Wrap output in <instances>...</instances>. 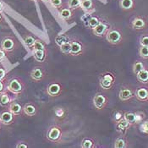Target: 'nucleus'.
<instances>
[{
  "label": "nucleus",
  "mask_w": 148,
  "mask_h": 148,
  "mask_svg": "<svg viewBox=\"0 0 148 148\" xmlns=\"http://www.w3.org/2000/svg\"><path fill=\"white\" fill-rule=\"evenodd\" d=\"M130 126L131 125L126 119H123L116 124V130L119 133H125Z\"/></svg>",
  "instance_id": "obj_16"
},
{
  "label": "nucleus",
  "mask_w": 148,
  "mask_h": 148,
  "mask_svg": "<svg viewBox=\"0 0 148 148\" xmlns=\"http://www.w3.org/2000/svg\"><path fill=\"white\" fill-rule=\"evenodd\" d=\"M23 113L25 115L29 116V117H33L37 113L36 107L35 106L34 104H32V103H26L23 107Z\"/></svg>",
  "instance_id": "obj_14"
},
{
  "label": "nucleus",
  "mask_w": 148,
  "mask_h": 148,
  "mask_svg": "<svg viewBox=\"0 0 148 148\" xmlns=\"http://www.w3.org/2000/svg\"><path fill=\"white\" fill-rule=\"evenodd\" d=\"M124 119V114H122L120 111H117L114 115V120L116 122V123H118L119 121H120L121 119Z\"/></svg>",
  "instance_id": "obj_35"
},
{
  "label": "nucleus",
  "mask_w": 148,
  "mask_h": 148,
  "mask_svg": "<svg viewBox=\"0 0 148 148\" xmlns=\"http://www.w3.org/2000/svg\"><path fill=\"white\" fill-rule=\"evenodd\" d=\"M127 147V142L124 137H119L116 139L114 142V147L115 148H125Z\"/></svg>",
  "instance_id": "obj_26"
},
{
  "label": "nucleus",
  "mask_w": 148,
  "mask_h": 148,
  "mask_svg": "<svg viewBox=\"0 0 148 148\" xmlns=\"http://www.w3.org/2000/svg\"><path fill=\"white\" fill-rule=\"evenodd\" d=\"M8 90L13 94L20 95L24 91V84L20 79H12L8 84Z\"/></svg>",
  "instance_id": "obj_2"
},
{
  "label": "nucleus",
  "mask_w": 148,
  "mask_h": 148,
  "mask_svg": "<svg viewBox=\"0 0 148 148\" xmlns=\"http://www.w3.org/2000/svg\"><path fill=\"white\" fill-rule=\"evenodd\" d=\"M59 47H60V51H61L62 53H64L65 55H69V54L70 55V52H71V43H70V42L61 45Z\"/></svg>",
  "instance_id": "obj_27"
},
{
  "label": "nucleus",
  "mask_w": 148,
  "mask_h": 148,
  "mask_svg": "<svg viewBox=\"0 0 148 148\" xmlns=\"http://www.w3.org/2000/svg\"><path fill=\"white\" fill-rule=\"evenodd\" d=\"M133 97H134L133 91L130 88H128V87L122 88L119 92V97L123 102H126V101L130 100Z\"/></svg>",
  "instance_id": "obj_10"
},
{
  "label": "nucleus",
  "mask_w": 148,
  "mask_h": 148,
  "mask_svg": "<svg viewBox=\"0 0 148 148\" xmlns=\"http://www.w3.org/2000/svg\"><path fill=\"white\" fill-rule=\"evenodd\" d=\"M145 67H144V64H143V63L142 62H140V61H136L134 64H133V73L135 74V75H137L138 73H140L142 69H144Z\"/></svg>",
  "instance_id": "obj_28"
},
{
  "label": "nucleus",
  "mask_w": 148,
  "mask_h": 148,
  "mask_svg": "<svg viewBox=\"0 0 148 148\" xmlns=\"http://www.w3.org/2000/svg\"><path fill=\"white\" fill-rule=\"evenodd\" d=\"M31 1H37V0H31Z\"/></svg>",
  "instance_id": "obj_46"
},
{
  "label": "nucleus",
  "mask_w": 148,
  "mask_h": 148,
  "mask_svg": "<svg viewBox=\"0 0 148 148\" xmlns=\"http://www.w3.org/2000/svg\"><path fill=\"white\" fill-rule=\"evenodd\" d=\"M4 91V85L2 80H0V94Z\"/></svg>",
  "instance_id": "obj_42"
},
{
  "label": "nucleus",
  "mask_w": 148,
  "mask_h": 148,
  "mask_svg": "<svg viewBox=\"0 0 148 148\" xmlns=\"http://www.w3.org/2000/svg\"><path fill=\"white\" fill-rule=\"evenodd\" d=\"M50 4L54 8H60L63 4L62 0H50Z\"/></svg>",
  "instance_id": "obj_36"
},
{
  "label": "nucleus",
  "mask_w": 148,
  "mask_h": 148,
  "mask_svg": "<svg viewBox=\"0 0 148 148\" xmlns=\"http://www.w3.org/2000/svg\"><path fill=\"white\" fill-rule=\"evenodd\" d=\"M140 46L148 47V36H143L140 39Z\"/></svg>",
  "instance_id": "obj_37"
},
{
  "label": "nucleus",
  "mask_w": 148,
  "mask_h": 148,
  "mask_svg": "<svg viewBox=\"0 0 148 148\" xmlns=\"http://www.w3.org/2000/svg\"><path fill=\"white\" fill-rule=\"evenodd\" d=\"M69 42V37L66 35H58L55 38V43L58 47H60V46L66 43V42Z\"/></svg>",
  "instance_id": "obj_24"
},
{
  "label": "nucleus",
  "mask_w": 148,
  "mask_h": 148,
  "mask_svg": "<svg viewBox=\"0 0 148 148\" xmlns=\"http://www.w3.org/2000/svg\"><path fill=\"white\" fill-rule=\"evenodd\" d=\"M141 130H142L144 133L148 134V120L145 121V122L142 124V125H141Z\"/></svg>",
  "instance_id": "obj_38"
},
{
  "label": "nucleus",
  "mask_w": 148,
  "mask_h": 148,
  "mask_svg": "<svg viewBox=\"0 0 148 148\" xmlns=\"http://www.w3.org/2000/svg\"><path fill=\"white\" fill-rule=\"evenodd\" d=\"M16 147L17 148H27L28 147V146H27V145H25V144H24L23 142H21V143H19V144L16 146Z\"/></svg>",
  "instance_id": "obj_41"
},
{
  "label": "nucleus",
  "mask_w": 148,
  "mask_h": 148,
  "mask_svg": "<svg viewBox=\"0 0 148 148\" xmlns=\"http://www.w3.org/2000/svg\"><path fill=\"white\" fill-rule=\"evenodd\" d=\"M106 39L107 41L112 44V45H116L121 42L122 41V34L119 31L116 29H112L108 30L107 34H106Z\"/></svg>",
  "instance_id": "obj_1"
},
{
  "label": "nucleus",
  "mask_w": 148,
  "mask_h": 148,
  "mask_svg": "<svg viewBox=\"0 0 148 148\" xmlns=\"http://www.w3.org/2000/svg\"><path fill=\"white\" fill-rule=\"evenodd\" d=\"M94 147V141L89 139V138H85L83 140H82V143H81V147L83 148H91Z\"/></svg>",
  "instance_id": "obj_30"
},
{
  "label": "nucleus",
  "mask_w": 148,
  "mask_h": 148,
  "mask_svg": "<svg viewBox=\"0 0 148 148\" xmlns=\"http://www.w3.org/2000/svg\"><path fill=\"white\" fill-rule=\"evenodd\" d=\"M146 26H147V22L141 17H136L131 21V27L135 30H142Z\"/></svg>",
  "instance_id": "obj_13"
},
{
  "label": "nucleus",
  "mask_w": 148,
  "mask_h": 148,
  "mask_svg": "<svg viewBox=\"0 0 148 148\" xmlns=\"http://www.w3.org/2000/svg\"><path fill=\"white\" fill-rule=\"evenodd\" d=\"M1 48L5 53H10L15 48V42L11 37H5L1 42Z\"/></svg>",
  "instance_id": "obj_6"
},
{
  "label": "nucleus",
  "mask_w": 148,
  "mask_h": 148,
  "mask_svg": "<svg viewBox=\"0 0 148 148\" xmlns=\"http://www.w3.org/2000/svg\"><path fill=\"white\" fill-rule=\"evenodd\" d=\"M10 103V97L6 92H2L0 94V105L3 107L8 106Z\"/></svg>",
  "instance_id": "obj_23"
},
{
  "label": "nucleus",
  "mask_w": 148,
  "mask_h": 148,
  "mask_svg": "<svg viewBox=\"0 0 148 148\" xmlns=\"http://www.w3.org/2000/svg\"><path fill=\"white\" fill-rule=\"evenodd\" d=\"M73 15V13L71 11V9L69 8H64V9H62L60 12H59V16L62 20H69L72 17Z\"/></svg>",
  "instance_id": "obj_20"
},
{
  "label": "nucleus",
  "mask_w": 148,
  "mask_h": 148,
  "mask_svg": "<svg viewBox=\"0 0 148 148\" xmlns=\"http://www.w3.org/2000/svg\"><path fill=\"white\" fill-rule=\"evenodd\" d=\"M71 43V52H70V55L72 56H78L82 53L83 52V46L80 43V42L77 41H73L70 42Z\"/></svg>",
  "instance_id": "obj_11"
},
{
  "label": "nucleus",
  "mask_w": 148,
  "mask_h": 148,
  "mask_svg": "<svg viewBox=\"0 0 148 148\" xmlns=\"http://www.w3.org/2000/svg\"><path fill=\"white\" fill-rule=\"evenodd\" d=\"M14 120V115L10 111L3 112L0 114V123L4 125H10Z\"/></svg>",
  "instance_id": "obj_9"
},
{
  "label": "nucleus",
  "mask_w": 148,
  "mask_h": 148,
  "mask_svg": "<svg viewBox=\"0 0 148 148\" xmlns=\"http://www.w3.org/2000/svg\"><path fill=\"white\" fill-rule=\"evenodd\" d=\"M9 111L11 112L14 116H19L22 114L23 108L20 103L13 102L9 104Z\"/></svg>",
  "instance_id": "obj_15"
},
{
  "label": "nucleus",
  "mask_w": 148,
  "mask_h": 148,
  "mask_svg": "<svg viewBox=\"0 0 148 148\" xmlns=\"http://www.w3.org/2000/svg\"><path fill=\"white\" fill-rule=\"evenodd\" d=\"M136 97L138 100H140L141 102L147 101L148 90L147 88H144V87L137 89L136 91Z\"/></svg>",
  "instance_id": "obj_17"
},
{
  "label": "nucleus",
  "mask_w": 148,
  "mask_h": 148,
  "mask_svg": "<svg viewBox=\"0 0 148 148\" xmlns=\"http://www.w3.org/2000/svg\"><path fill=\"white\" fill-rule=\"evenodd\" d=\"M139 55L143 59H148V47L140 46L139 48Z\"/></svg>",
  "instance_id": "obj_29"
},
{
  "label": "nucleus",
  "mask_w": 148,
  "mask_h": 148,
  "mask_svg": "<svg viewBox=\"0 0 148 148\" xmlns=\"http://www.w3.org/2000/svg\"><path fill=\"white\" fill-rule=\"evenodd\" d=\"M147 100H148V97H147Z\"/></svg>",
  "instance_id": "obj_47"
},
{
  "label": "nucleus",
  "mask_w": 148,
  "mask_h": 148,
  "mask_svg": "<svg viewBox=\"0 0 148 148\" xmlns=\"http://www.w3.org/2000/svg\"><path fill=\"white\" fill-rule=\"evenodd\" d=\"M35 41H36V39L33 36H26L24 38L25 44L28 47H32L33 45H34Z\"/></svg>",
  "instance_id": "obj_32"
},
{
  "label": "nucleus",
  "mask_w": 148,
  "mask_h": 148,
  "mask_svg": "<svg viewBox=\"0 0 148 148\" xmlns=\"http://www.w3.org/2000/svg\"><path fill=\"white\" fill-rule=\"evenodd\" d=\"M115 80V77L113 74L111 73H106L103 75H102L100 79V86L105 89V90H109L112 88L113 85Z\"/></svg>",
  "instance_id": "obj_3"
},
{
  "label": "nucleus",
  "mask_w": 148,
  "mask_h": 148,
  "mask_svg": "<svg viewBox=\"0 0 148 148\" xmlns=\"http://www.w3.org/2000/svg\"><path fill=\"white\" fill-rule=\"evenodd\" d=\"M80 7L86 11H90L93 8V2L92 0H81Z\"/></svg>",
  "instance_id": "obj_25"
},
{
  "label": "nucleus",
  "mask_w": 148,
  "mask_h": 148,
  "mask_svg": "<svg viewBox=\"0 0 148 148\" xmlns=\"http://www.w3.org/2000/svg\"><path fill=\"white\" fill-rule=\"evenodd\" d=\"M137 80L140 83L143 84H147L148 83V69H142L140 73H138L136 75Z\"/></svg>",
  "instance_id": "obj_19"
},
{
  "label": "nucleus",
  "mask_w": 148,
  "mask_h": 148,
  "mask_svg": "<svg viewBox=\"0 0 148 148\" xmlns=\"http://www.w3.org/2000/svg\"><path fill=\"white\" fill-rule=\"evenodd\" d=\"M6 75V71L3 68H0V80H3V78L5 77Z\"/></svg>",
  "instance_id": "obj_39"
},
{
  "label": "nucleus",
  "mask_w": 148,
  "mask_h": 148,
  "mask_svg": "<svg viewBox=\"0 0 148 148\" xmlns=\"http://www.w3.org/2000/svg\"><path fill=\"white\" fill-rule=\"evenodd\" d=\"M80 3H81V0H69V2H68L69 8V9H71V10L76 9V8L80 7Z\"/></svg>",
  "instance_id": "obj_33"
},
{
  "label": "nucleus",
  "mask_w": 148,
  "mask_h": 148,
  "mask_svg": "<svg viewBox=\"0 0 148 148\" xmlns=\"http://www.w3.org/2000/svg\"><path fill=\"white\" fill-rule=\"evenodd\" d=\"M124 119H126L130 125H134L137 122V115L132 112H127L124 114Z\"/></svg>",
  "instance_id": "obj_21"
},
{
  "label": "nucleus",
  "mask_w": 148,
  "mask_h": 148,
  "mask_svg": "<svg viewBox=\"0 0 148 148\" xmlns=\"http://www.w3.org/2000/svg\"><path fill=\"white\" fill-rule=\"evenodd\" d=\"M120 8L124 10H130L135 6L134 0H120L119 2Z\"/></svg>",
  "instance_id": "obj_18"
},
{
  "label": "nucleus",
  "mask_w": 148,
  "mask_h": 148,
  "mask_svg": "<svg viewBox=\"0 0 148 148\" xmlns=\"http://www.w3.org/2000/svg\"><path fill=\"white\" fill-rule=\"evenodd\" d=\"M3 10V3H1L0 2V13Z\"/></svg>",
  "instance_id": "obj_43"
},
{
  "label": "nucleus",
  "mask_w": 148,
  "mask_h": 148,
  "mask_svg": "<svg viewBox=\"0 0 148 148\" xmlns=\"http://www.w3.org/2000/svg\"><path fill=\"white\" fill-rule=\"evenodd\" d=\"M32 47H33L34 51H36V50H46L44 43L39 39H36L34 45H33Z\"/></svg>",
  "instance_id": "obj_31"
},
{
  "label": "nucleus",
  "mask_w": 148,
  "mask_h": 148,
  "mask_svg": "<svg viewBox=\"0 0 148 148\" xmlns=\"http://www.w3.org/2000/svg\"><path fill=\"white\" fill-rule=\"evenodd\" d=\"M34 58L37 62H44L46 58V50L34 51Z\"/></svg>",
  "instance_id": "obj_22"
},
{
  "label": "nucleus",
  "mask_w": 148,
  "mask_h": 148,
  "mask_svg": "<svg viewBox=\"0 0 148 148\" xmlns=\"http://www.w3.org/2000/svg\"><path fill=\"white\" fill-rule=\"evenodd\" d=\"M4 57H5V52L1 48L0 49V61H2L4 58Z\"/></svg>",
  "instance_id": "obj_40"
},
{
  "label": "nucleus",
  "mask_w": 148,
  "mask_h": 148,
  "mask_svg": "<svg viewBox=\"0 0 148 148\" xmlns=\"http://www.w3.org/2000/svg\"><path fill=\"white\" fill-rule=\"evenodd\" d=\"M108 103V98L103 94H97L93 97V105L97 110L103 109Z\"/></svg>",
  "instance_id": "obj_5"
},
{
  "label": "nucleus",
  "mask_w": 148,
  "mask_h": 148,
  "mask_svg": "<svg viewBox=\"0 0 148 148\" xmlns=\"http://www.w3.org/2000/svg\"><path fill=\"white\" fill-rule=\"evenodd\" d=\"M1 19H2V16H1V13H0V21H1Z\"/></svg>",
  "instance_id": "obj_44"
},
{
  "label": "nucleus",
  "mask_w": 148,
  "mask_h": 148,
  "mask_svg": "<svg viewBox=\"0 0 148 148\" xmlns=\"http://www.w3.org/2000/svg\"><path fill=\"white\" fill-rule=\"evenodd\" d=\"M62 91V87L60 86V84H58L57 82H53L51 83L48 86H47V94L52 97H58Z\"/></svg>",
  "instance_id": "obj_7"
},
{
  "label": "nucleus",
  "mask_w": 148,
  "mask_h": 148,
  "mask_svg": "<svg viewBox=\"0 0 148 148\" xmlns=\"http://www.w3.org/2000/svg\"><path fill=\"white\" fill-rule=\"evenodd\" d=\"M61 135H62V131H61L60 127L55 125L51 127L48 130L47 133V138L48 140L52 142H58L61 138Z\"/></svg>",
  "instance_id": "obj_4"
},
{
  "label": "nucleus",
  "mask_w": 148,
  "mask_h": 148,
  "mask_svg": "<svg viewBox=\"0 0 148 148\" xmlns=\"http://www.w3.org/2000/svg\"><path fill=\"white\" fill-rule=\"evenodd\" d=\"M31 78L36 82H39L42 80L45 76V72L42 67H36L31 71Z\"/></svg>",
  "instance_id": "obj_8"
},
{
  "label": "nucleus",
  "mask_w": 148,
  "mask_h": 148,
  "mask_svg": "<svg viewBox=\"0 0 148 148\" xmlns=\"http://www.w3.org/2000/svg\"><path fill=\"white\" fill-rule=\"evenodd\" d=\"M42 1H44V2H47V1H50V0H42Z\"/></svg>",
  "instance_id": "obj_45"
},
{
  "label": "nucleus",
  "mask_w": 148,
  "mask_h": 148,
  "mask_svg": "<svg viewBox=\"0 0 148 148\" xmlns=\"http://www.w3.org/2000/svg\"><path fill=\"white\" fill-rule=\"evenodd\" d=\"M108 31V25L102 22L100 23L98 25H97L96 27H94L92 29L93 34L95 35V36H106Z\"/></svg>",
  "instance_id": "obj_12"
},
{
  "label": "nucleus",
  "mask_w": 148,
  "mask_h": 148,
  "mask_svg": "<svg viewBox=\"0 0 148 148\" xmlns=\"http://www.w3.org/2000/svg\"><path fill=\"white\" fill-rule=\"evenodd\" d=\"M101 23V21L97 18V17H92L88 21V25L91 27V29H93L94 27H96L97 25H98Z\"/></svg>",
  "instance_id": "obj_34"
}]
</instances>
